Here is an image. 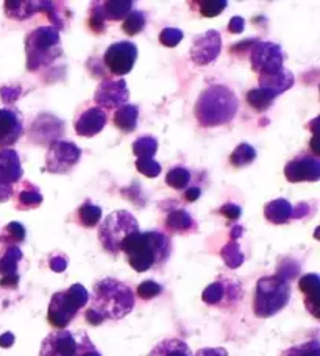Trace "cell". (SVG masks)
I'll list each match as a JSON object with an SVG mask.
<instances>
[{
    "mask_svg": "<svg viewBox=\"0 0 320 356\" xmlns=\"http://www.w3.org/2000/svg\"><path fill=\"white\" fill-rule=\"evenodd\" d=\"M120 252L125 253L133 270L143 273L164 266L172 253V244L168 234L161 232H138L124 241Z\"/></svg>",
    "mask_w": 320,
    "mask_h": 356,
    "instance_id": "1",
    "label": "cell"
},
{
    "mask_svg": "<svg viewBox=\"0 0 320 356\" xmlns=\"http://www.w3.org/2000/svg\"><path fill=\"white\" fill-rule=\"evenodd\" d=\"M89 309L100 317L102 322L120 321L134 308V294L130 286L116 278H104L94 283L93 296H89Z\"/></svg>",
    "mask_w": 320,
    "mask_h": 356,
    "instance_id": "2",
    "label": "cell"
},
{
    "mask_svg": "<svg viewBox=\"0 0 320 356\" xmlns=\"http://www.w3.org/2000/svg\"><path fill=\"white\" fill-rule=\"evenodd\" d=\"M239 100L225 85H211L198 95L194 106L197 122L203 129L227 125L236 118Z\"/></svg>",
    "mask_w": 320,
    "mask_h": 356,
    "instance_id": "3",
    "label": "cell"
},
{
    "mask_svg": "<svg viewBox=\"0 0 320 356\" xmlns=\"http://www.w3.org/2000/svg\"><path fill=\"white\" fill-rule=\"evenodd\" d=\"M25 55H27V71L30 72H38L40 69L52 65L63 55L60 30L52 25L31 30L25 36Z\"/></svg>",
    "mask_w": 320,
    "mask_h": 356,
    "instance_id": "4",
    "label": "cell"
},
{
    "mask_svg": "<svg viewBox=\"0 0 320 356\" xmlns=\"http://www.w3.org/2000/svg\"><path fill=\"white\" fill-rule=\"evenodd\" d=\"M291 300V284L285 277L267 275L258 280L253 297V313L259 319L278 314Z\"/></svg>",
    "mask_w": 320,
    "mask_h": 356,
    "instance_id": "5",
    "label": "cell"
},
{
    "mask_svg": "<svg viewBox=\"0 0 320 356\" xmlns=\"http://www.w3.org/2000/svg\"><path fill=\"white\" fill-rule=\"evenodd\" d=\"M89 302V292L80 283H75L70 288L55 292L50 298L47 309V321L52 327L64 330L75 319L81 308Z\"/></svg>",
    "mask_w": 320,
    "mask_h": 356,
    "instance_id": "6",
    "label": "cell"
},
{
    "mask_svg": "<svg viewBox=\"0 0 320 356\" xmlns=\"http://www.w3.org/2000/svg\"><path fill=\"white\" fill-rule=\"evenodd\" d=\"M139 232V222L131 213L118 209L108 214L99 227V241L105 252L118 255L122 249L124 241Z\"/></svg>",
    "mask_w": 320,
    "mask_h": 356,
    "instance_id": "7",
    "label": "cell"
},
{
    "mask_svg": "<svg viewBox=\"0 0 320 356\" xmlns=\"http://www.w3.org/2000/svg\"><path fill=\"white\" fill-rule=\"evenodd\" d=\"M242 298V286L236 278L221 277L214 283L207 286L202 294V300L209 307L234 308Z\"/></svg>",
    "mask_w": 320,
    "mask_h": 356,
    "instance_id": "8",
    "label": "cell"
},
{
    "mask_svg": "<svg viewBox=\"0 0 320 356\" xmlns=\"http://www.w3.org/2000/svg\"><path fill=\"white\" fill-rule=\"evenodd\" d=\"M81 158V149L75 143L55 141L49 145L46 156V168L50 174H67L79 164Z\"/></svg>",
    "mask_w": 320,
    "mask_h": 356,
    "instance_id": "9",
    "label": "cell"
},
{
    "mask_svg": "<svg viewBox=\"0 0 320 356\" xmlns=\"http://www.w3.org/2000/svg\"><path fill=\"white\" fill-rule=\"evenodd\" d=\"M285 63V54L277 42L258 41L252 47L250 65L253 72L259 75H273L280 72Z\"/></svg>",
    "mask_w": 320,
    "mask_h": 356,
    "instance_id": "10",
    "label": "cell"
},
{
    "mask_svg": "<svg viewBox=\"0 0 320 356\" xmlns=\"http://www.w3.org/2000/svg\"><path fill=\"white\" fill-rule=\"evenodd\" d=\"M21 158L15 149H0V203L8 202L15 194V184L22 180Z\"/></svg>",
    "mask_w": 320,
    "mask_h": 356,
    "instance_id": "11",
    "label": "cell"
},
{
    "mask_svg": "<svg viewBox=\"0 0 320 356\" xmlns=\"http://www.w3.org/2000/svg\"><path fill=\"white\" fill-rule=\"evenodd\" d=\"M138 60V47L136 44L130 41H119L111 44L105 50L104 63L111 75L124 77L128 72H131L134 63Z\"/></svg>",
    "mask_w": 320,
    "mask_h": 356,
    "instance_id": "12",
    "label": "cell"
},
{
    "mask_svg": "<svg viewBox=\"0 0 320 356\" xmlns=\"http://www.w3.org/2000/svg\"><path fill=\"white\" fill-rule=\"evenodd\" d=\"M128 99H130V91H128L127 81L124 79H105L95 89L94 94V102L104 111L118 110V108L127 105Z\"/></svg>",
    "mask_w": 320,
    "mask_h": 356,
    "instance_id": "13",
    "label": "cell"
},
{
    "mask_svg": "<svg viewBox=\"0 0 320 356\" xmlns=\"http://www.w3.org/2000/svg\"><path fill=\"white\" fill-rule=\"evenodd\" d=\"M222 52V38L217 30H208L194 38L191 46V60L197 66H208Z\"/></svg>",
    "mask_w": 320,
    "mask_h": 356,
    "instance_id": "14",
    "label": "cell"
},
{
    "mask_svg": "<svg viewBox=\"0 0 320 356\" xmlns=\"http://www.w3.org/2000/svg\"><path fill=\"white\" fill-rule=\"evenodd\" d=\"M285 177L289 183L319 181L320 178V160L316 155L300 154L286 164Z\"/></svg>",
    "mask_w": 320,
    "mask_h": 356,
    "instance_id": "15",
    "label": "cell"
},
{
    "mask_svg": "<svg viewBox=\"0 0 320 356\" xmlns=\"http://www.w3.org/2000/svg\"><path fill=\"white\" fill-rule=\"evenodd\" d=\"M24 135V116L15 106L0 108V149H10Z\"/></svg>",
    "mask_w": 320,
    "mask_h": 356,
    "instance_id": "16",
    "label": "cell"
},
{
    "mask_svg": "<svg viewBox=\"0 0 320 356\" xmlns=\"http://www.w3.org/2000/svg\"><path fill=\"white\" fill-rule=\"evenodd\" d=\"M79 348V333L56 330L42 341L40 356H75Z\"/></svg>",
    "mask_w": 320,
    "mask_h": 356,
    "instance_id": "17",
    "label": "cell"
},
{
    "mask_svg": "<svg viewBox=\"0 0 320 356\" xmlns=\"http://www.w3.org/2000/svg\"><path fill=\"white\" fill-rule=\"evenodd\" d=\"M24 258L22 250L17 245L0 247V286L16 289L19 284V263Z\"/></svg>",
    "mask_w": 320,
    "mask_h": 356,
    "instance_id": "18",
    "label": "cell"
},
{
    "mask_svg": "<svg viewBox=\"0 0 320 356\" xmlns=\"http://www.w3.org/2000/svg\"><path fill=\"white\" fill-rule=\"evenodd\" d=\"M64 135L63 120L52 116V114H40L31 124L30 139L36 144H52Z\"/></svg>",
    "mask_w": 320,
    "mask_h": 356,
    "instance_id": "19",
    "label": "cell"
},
{
    "mask_svg": "<svg viewBox=\"0 0 320 356\" xmlns=\"http://www.w3.org/2000/svg\"><path fill=\"white\" fill-rule=\"evenodd\" d=\"M106 113L100 110L99 106L88 108L86 111L80 114V118L75 120V131L77 135L83 138H93L105 129L106 125Z\"/></svg>",
    "mask_w": 320,
    "mask_h": 356,
    "instance_id": "20",
    "label": "cell"
},
{
    "mask_svg": "<svg viewBox=\"0 0 320 356\" xmlns=\"http://www.w3.org/2000/svg\"><path fill=\"white\" fill-rule=\"evenodd\" d=\"M298 288L303 292L305 296V307L310 313L319 319L320 317V278L317 273H308V275H303L298 282Z\"/></svg>",
    "mask_w": 320,
    "mask_h": 356,
    "instance_id": "21",
    "label": "cell"
},
{
    "mask_svg": "<svg viewBox=\"0 0 320 356\" xmlns=\"http://www.w3.org/2000/svg\"><path fill=\"white\" fill-rule=\"evenodd\" d=\"M164 225L168 228V232L177 233V234L191 233L197 230L195 220L192 219V216L184 208L172 209V211L166 216Z\"/></svg>",
    "mask_w": 320,
    "mask_h": 356,
    "instance_id": "22",
    "label": "cell"
},
{
    "mask_svg": "<svg viewBox=\"0 0 320 356\" xmlns=\"http://www.w3.org/2000/svg\"><path fill=\"white\" fill-rule=\"evenodd\" d=\"M294 81H296L294 74L287 69H281L280 72L273 75H259V88L271 89L277 95L289 91L294 86Z\"/></svg>",
    "mask_w": 320,
    "mask_h": 356,
    "instance_id": "23",
    "label": "cell"
},
{
    "mask_svg": "<svg viewBox=\"0 0 320 356\" xmlns=\"http://www.w3.org/2000/svg\"><path fill=\"white\" fill-rule=\"evenodd\" d=\"M292 205L289 200L277 199L266 203L264 207V218L275 225L287 224L292 219Z\"/></svg>",
    "mask_w": 320,
    "mask_h": 356,
    "instance_id": "24",
    "label": "cell"
},
{
    "mask_svg": "<svg viewBox=\"0 0 320 356\" xmlns=\"http://www.w3.org/2000/svg\"><path fill=\"white\" fill-rule=\"evenodd\" d=\"M138 118H139V106L127 104L116 110L113 116L114 125L118 127L120 131L124 133H133L138 129Z\"/></svg>",
    "mask_w": 320,
    "mask_h": 356,
    "instance_id": "25",
    "label": "cell"
},
{
    "mask_svg": "<svg viewBox=\"0 0 320 356\" xmlns=\"http://www.w3.org/2000/svg\"><path fill=\"white\" fill-rule=\"evenodd\" d=\"M44 197L41 194V191L38 189V186L35 184H31L30 181H24L22 183V188L19 191L17 194V202H16V207L19 211H25V209H33L38 208L42 203Z\"/></svg>",
    "mask_w": 320,
    "mask_h": 356,
    "instance_id": "26",
    "label": "cell"
},
{
    "mask_svg": "<svg viewBox=\"0 0 320 356\" xmlns=\"http://www.w3.org/2000/svg\"><path fill=\"white\" fill-rule=\"evenodd\" d=\"M5 15L15 21H25V19L36 15L41 11V2H5L3 3Z\"/></svg>",
    "mask_w": 320,
    "mask_h": 356,
    "instance_id": "27",
    "label": "cell"
},
{
    "mask_svg": "<svg viewBox=\"0 0 320 356\" xmlns=\"http://www.w3.org/2000/svg\"><path fill=\"white\" fill-rule=\"evenodd\" d=\"M246 99L247 104L250 105L255 111L264 113L273 105L275 99H277V94L272 92L271 89L267 88H255L247 92Z\"/></svg>",
    "mask_w": 320,
    "mask_h": 356,
    "instance_id": "28",
    "label": "cell"
},
{
    "mask_svg": "<svg viewBox=\"0 0 320 356\" xmlns=\"http://www.w3.org/2000/svg\"><path fill=\"white\" fill-rule=\"evenodd\" d=\"M150 356H192L191 348L182 339H164L153 347Z\"/></svg>",
    "mask_w": 320,
    "mask_h": 356,
    "instance_id": "29",
    "label": "cell"
},
{
    "mask_svg": "<svg viewBox=\"0 0 320 356\" xmlns=\"http://www.w3.org/2000/svg\"><path fill=\"white\" fill-rule=\"evenodd\" d=\"M134 2L131 0H108L102 2L105 21H124V19L133 11Z\"/></svg>",
    "mask_w": 320,
    "mask_h": 356,
    "instance_id": "30",
    "label": "cell"
},
{
    "mask_svg": "<svg viewBox=\"0 0 320 356\" xmlns=\"http://www.w3.org/2000/svg\"><path fill=\"white\" fill-rule=\"evenodd\" d=\"M27 236V230L21 224V222L13 220L8 225L3 227L2 233H0V244L3 245H19L25 241Z\"/></svg>",
    "mask_w": 320,
    "mask_h": 356,
    "instance_id": "31",
    "label": "cell"
},
{
    "mask_svg": "<svg viewBox=\"0 0 320 356\" xmlns=\"http://www.w3.org/2000/svg\"><path fill=\"white\" fill-rule=\"evenodd\" d=\"M221 257L223 258V263H225L230 269H238L239 266L244 263V253L241 250V245L238 241L230 239L228 243L222 247Z\"/></svg>",
    "mask_w": 320,
    "mask_h": 356,
    "instance_id": "32",
    "label": "cell"
},
{
    "mask_svg": "<svg viewBox=\"0 0 320 356\" xmlns=\"http://www.w3.org/2000/svg\"><path fill=\"white\" fill-rule=\"evenodd\" d=\"M102 219V208L86 199L85 203L79 208V220L83 227L94 228Z\"/></svg>",
    "mask_w": 320,
    "mask_h": 356,
    "instance_id": "33",
    "label": "cell"
},
{
    "mask_svg": "<svg viewBox=\"0 0 320 356\" xmlns=\"http://www.w3.org/2000/svg\"><path fill=\"white\" fill-rule=\"evenodd\" d=\"M256 158V150L250 144L241 143L238 147L233 150V154L230 155V163L234 168H246L250 166Z\"/></svg>",
    "mask_w": 320,
    "mask_h": 356,
    "instance_id": "34",
    "label": "cell"
},
{
    "mask_svg": "<svg viewBox=\"0 0 320 356\" xmlns=\"http://www.w3.org/2000/svg\"><path fill=\"white\" fill-rule=\"evenodd\" d=\"M133 154L139 158H153L158 152V139L150 135L141 136L131 145Z\"/></svg>",
    "mask_w": 320,
    "mask_h": 356,
    "instance_id": "35",
    "label": "cell"
},
{
    "mask_svg": "<svg viewBox=\"0 0 320 356\" xmlns=\"http://www.w3.org/2000/svg\"><path fill=\"white\" fill-rule=\"evenodd\" d=\"M166 183H168L170 188H174L177 191L186 189L191 183V172L183 166L172 168V169H169L168 175H166Z\"/></svg>",
    "mask_w": 320,
    "mask_h": 356,
    "instance_id": "36",
    "label": "cell"
},
{
    "mask_svg": "<svg viewBox=\"0 0 320 356\" xmlns=\"http://www.w3.org/2000/svg\"><path fill=\"white\" fill-rule=\"evenodd\" d=\"M145 15L143 11H138V10H133L130 15H128L124 19V24H122V29L128 36H134V35H139L141 31L145 29Z\"/></svg>",
    "mask_w": 320,
    "mask_h": 356,
    "instance_id": "37",
    "label": "cell"
},
{
    "mask_svg": "<svg viewBox=\"0 0 320 356\" xmlns=\"http://www.w3.org/2000/svg\"><path fill=\"white\" fill-rule=\"evenodd\" d=\"M281 356H320V342L319 339H312L303 344L292 346L286 348Z\"/></svg>",
    "mask_w": 320,
    "mask_h": 356,
    "instance_id": "38",
    "label": "cell"
},
{
    "mask_svg": "<svg viewBox=\"0 0 320 356\" xmlns=\"http://www.w3.org/2000/svg\"><path fill=\"white\" fill-rule=\"evenodd\" d=\"M195 5L203 17H216L225 11L228 2L227 0H198Z\"/></svg>",
    "mask_w": 320,
    "mask_h": 356,
    "instance_id": "39",
    "label": "cell"
},
{
    "mask_svg": "<svg viewBox=\"0 0 320 356\" xmlns=\"http://www.w3.org/2000/svg\"><path fill=\"white\" fill-rule=\"evenodd\" d=\"M61 5L63 2H41V11L46 13L50 22H54L52 27H55L56 30H61L64 27V21H66V17L63 16V11H66L67 8L60 10Z\"/></svg>",
    "mask_w": 320,
    "mask_h": 356,
    "instance_id": "40",
    "label": "cell"
},
{
    "mask_svg": "<svg viewBox=\"0 0 320 356\" xmlns=\"http://www.w3.org/2000/svg\"><path fill=\"white\" fill-rule=\"evenodd\" d=\"M105 16L102 10V2H91V11H89V27L94 33H104L105 31Z\"/></svg>",
    "mask_w": 320,
    "mask_h": 356,
    "instance_id": "41",
    "label": "cell"
},
{
    "mask_svg": "<svg viewBox=\"0 0 320 356\" xmlns=\"http://www.w3.org/2000/svg\"><path fill=\"white\" fill-rule=\"evenodd\" d=\"M184 38V33L180 29H174V27H166L161 30L159 33V42L163 44L164 47H177L178 44L182 42Z\"/></svg>",
    "mask_w": 320,
    "mask_h": 356,
    "instance_id": "42",
    "label": "cell"
},
{
    "mask_svg": "<svg viewBox=\"0 0 320 356\" xmlns=\"http://www.w3.org/2000/svg\"><path fill=\"white\" fill-rule=\"evenodd\" d=\"M136 169L138 172L149 178H157L161 174V164L153 160V158H139V160H136Z\"/></svg>",
    "mask_w": 320,
    "mask_h": 356,
    "instance_id": "43",
    "label": "cell"
},
{
    "mask_svg": "<svg viewBox=\"0 0 320 356\" xmlns=\"http://www.w3.org/2000/svg\"><path fill=\"white\" fill-rule=\"evenodd\" d=\"M138 296L143 298V300H150V298H155L163 292V286L158 284L153 280H147V282H143L138 286Z\"/></svg>",
    "mask_w": 320,
    "mask_h": 356,
    "instance_id": "44",
    "label": "cell"
},
{
    "mask_svg": "<svg viewBox=\"0 0 320 356\" xmlns=\"http://www.w3.org/2000/svg\"><path fill=\"white\" fill-rule=\"evenodd\" d=\"M75 356H102L85 332H79V348Z\"/></svg>",
    "mask_w": 320,
    "mask_h": 356,
    "instance_id": "45",
    "label": "cell"
},
{
    "mask_svg": "<svg viewBox=\"0 0 320 356\" xmlns=\"http://www.w3.org/2000/svg\"><path fill=\"white\" fill-rule=\"evenodd\" d=\"M219 213H221L222 216H225V218H227L228 220L236 222V220H238V219L241 218L242 209H241L239 205H236V203H225V205H222V207L219 208Z\"/></svg>",
    "mask_w": 320,
    "mask_h": 356,
    "instance_id": "46",
    "label": "cell"
},
{
    "mask_svg": "<svg viewBox=\"0 0 320 356\" xmlns=\"http://www.w3.org/2000/svg\"><path fill=\"white\" fill-rule=\"evenodd\" d=\"M21 95V88H13V86H3L0 89V99L3 100V104L11 105L19 99Z\"/></svg>",
    "mask_w": 320,
    "mask_h": 356,
    "instance_id": "47",
    "label": "cell"
},
{
    "mask_svg": "<svg viewBox=\"0 0 320 356\" xmlns=\"http://www.w3.org/2000/svg\"><path fill=\"white\" fill-rule=\"evenodd\" d=\"M49 266L54 272L61 273L67 269V259L64 255H54L49 259Z\"/></svg>",
    "mask_w": 320,
    "mask_h": 356,
    "instance_id": "48",
    "label": "cell"
},
{
    "mask_svg": "<svg viewBox=\"0 0 320 356\" xmlns=\"http://www.w3.org/2000/svg\"><path fill=\"white\" fill-rule=\"evenodd\" d=\"M244 29H246V21L241 16H234V17L230 19V24H228L230 33L239 35V33H242V31H244Z\"/></svg>",
    "mask_w": 320,
    "mask_h": 356,
    "instance_id": "49",
    "label": "cell"
},
{
    "mask_svg": "<svg viewBox=\"0 0 320 356\" xmlns=\"http://www.w3.org/2000/svg\"><path fill=\"white\" fill-rule=\"evenodd\" d=\"M194 356H228V352L223 347H207L200 348Z\"/></svg>",
    "mask_w": 320,
    "mask_h": 356,
    "instance_id": "50",
    "label": "cell"
},
{
    "mask_svg": "<svg viewBox=\"0 0 320 356\" xmlns=\"http://www.w3.org/2000/svg\"><path fill=\"white\" fill-rule=\"evenodd\" d=\"M308 209H310V203L306 202H300L296 208H292V219H303L308 216Z\"/></svg>",
    "mask_w": 320,
    "mask_h": 356,
    "instance_id": "51",
    "label": "cell"
},
{
    "mask_svg": "<svg viewBox=\"0 0 320 356\" xmlns=\"http://www.w3.org/2000/svg\"><path fill=\"white\" fill-rule=\"evenodd\" d=\"M200 195H202V189L197 186L184 189V199H186L188 202H195V200H198V197Z\"/></svg>",
    "mask_w": 320,
    "mask_h": 356,
    "instance_id": "52",
    "label": "cell"
},
{
    "mask_svg": "<svg viewBox=\"0 0 320 356\" xmlns=\"http://www.w3.org/2000/svg\"><path fill=\"white\" fill-rule=\"evenodd\" d=\"M13 344H15V334L8 332V333H3L2 336H0V347L8 348Z\"/></svg>",
    "mask_w": 320,
    "mask_h": 356,
    "instance_id": "53",
    "label": "cell"
},
{
    "mask_svg": "<svg viewBox=\"0 0 320 356\" xmlns=\"http://www.w3.org/2000/svg\"><path fill=\"white\" fill-rule=\"evenodd\" d=\"M242 234H244V227H241V225H234L233 228H232V232H230V239H233V241H238Z\"/></svg>",
    "mask_w": 320,
    "mask_h": 356,
    "instance_id": "54",
    "label": "cell"
}]
</instances>
